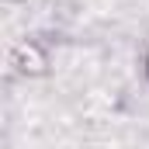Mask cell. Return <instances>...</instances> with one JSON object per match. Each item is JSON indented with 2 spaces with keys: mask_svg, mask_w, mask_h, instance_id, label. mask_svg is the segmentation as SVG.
<instances>
[{
  "mask_svg": "<svg viewBox=\"0 0 149 149\" xmlns=\"http://www.w3.org/2000/svg\"><path fill=\"white\" fill-rule=\"evenodd\" d=\"M146 66H149V49H146Z\"/></svg>",
  "mask_w": 149,
  "mask_h": 149,
  "instance_id": "cell-1",
  "label": "cell"
}]
</instances>
